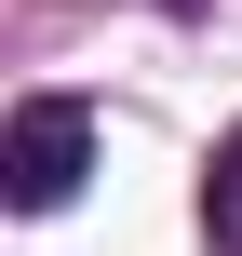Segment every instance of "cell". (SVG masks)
I'll return each mask as SVG.
<instances>
[{"label": "cell", "mask_w": 242, "mask_h": 256, "mask_svg": "<svg viewBox=\"0 0 242 256\" xmlns=\"http://www.w3.org/2000/svg\"><path fill=\"white\" fill-rule=\"evenodd\" d=\"M202 230H216V256H242V135L202 162Z\"/></svg>", "instance_id": "cell-2"}, {"label": "cell", "mask_w": 242, "mask_h": 256, "mask_svg": "<svg viewBox=\"0 0 242 256\" xmlns=\"http://www.w3.org/2000/svg\"><path fill=\"white\" fill-rule=\"evenodd\" d=\"M81 176H94V108H81V94H27L13 135H0V202H13V216H54Z\"/></svg>", "instance_id": "cell-1"}]
</instances>
